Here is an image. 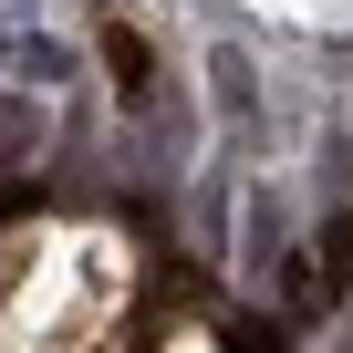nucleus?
Listing matches in <instances>:
<instances>
[{
	"mask_svg": "<svg viewBox=\"0 0 353 353\" xmlns=\"http://www.w3.org/2000/svg\"><path fill=\"white\" fill-rule=\"evenodd\" d=\"M94 32H104V63H114V83H125L135 104H145V83H156V73H145V42H135L125 21H94Z\"/></svg>",
	"mask_w": 353,
	"mask_h": 353,
	"instance_id": "1",
	"label": "nucleus"
}]
</instances>
